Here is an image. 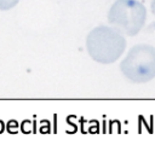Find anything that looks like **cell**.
Instances as JSON below:
<instances>
[{
  "mask_svg": "<svg viewBox=\"0 0 155 151\" xmlns=\"http://www.w3.org/2000/svg\"><path fill=\"white\" fill-rule=\"evenodd\" d=\"M86 48L94 62L111 64L116 62L126 50L125 35L115 30L113 27H96L86 37Z\"/></svg>",
  "mask_w": 155,
  "mask_h": 151,
  "instance_id": "6da1fadb",
  "label": "cell"
},
{
  "mask_svg": "<svg viewBox=\"0 0 155 151\" xmlns=\"http://www.w3.org/2000/svg\"><path fill=\"white\" fill-rule=\"evenodd\" d=\"M147 21V8L137 0H116L109 12V24L126 36L137 35Z\"/></svg>",
  "mask_w": 155,
  "mask_h": 151,
  "instance_id": "7a4b0ae2",
  "label": "cell"
},
{
  "mask_svg": "<svg viewBox=\"0 0 155 151\" xmlns=\"http://www.w3.org/2000/svg\"><path fill=\"white\" fill-rule=\"evenodd\" d=\"M120 70L134 83H145L155 79V47L147 43L133 46L120 63Z\"/></svg>",
  "mask_w": 155,
  "mask_h": 151,
  "instance_id": "3957f363",
  "label": "cell"
},
{
  "mask_svg": "<svg viewBox=\"0 0 155 151\" xmlns=\"http://www.w3.org/2000/svg\"><path fill=\"white\" fill-rule=\"evenodd\" d=\"M21 0H0V10L1 11H7L13 8Z\"/></svg>",
  "mask_w": 155,
  "mask_h": 151,
  "instance_id": "277c9868",
  "label": "cell"
},
{
  "mask_svg": "<svg viewBox=\"0 0 155 151\" xmlns=\"http://www.w3.org/2000/svg\"><path fill=\"white\" fill-rule=\"evenodd\" d=\"M151 12L155 16V0H151Z\"/></svg>",
  "mask_w": 155,
  "mask_h": 151,
  "instance_id": "5b68a950",
  "label": "cell"
}]
</instances>
